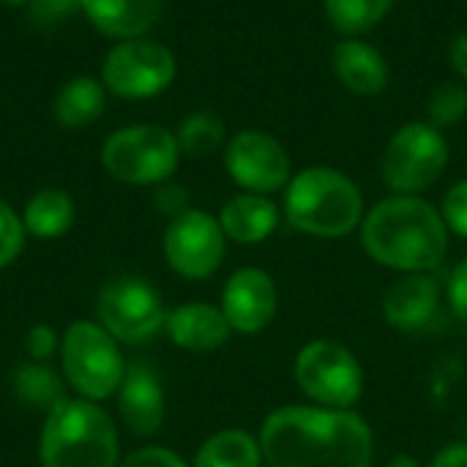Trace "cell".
I'll return each instance as SVG.
<instances>
[{"label": "cell", "instance_id": "cell-20", "mask_svg": "<svg viewBox=\"0 0 467 467\" xmlns=\"http://www.w3.org/2000/svg\"><path fill=\"white\" fill-rule=\"evenodd\" d=\"M107 107V88L96 77H74L68 79L52 101L55 120L63 129H85L101 118Z\"/></svg>", "mask_w": 467, "mask_h": 467}, {"label": "cell", "instance_id": "cell-16", "mask_svg": "<svg viewBox=\"0 0 467 467\" xmlns=\"http://www.w3.org/2000/svg\"><path fill=\"white\" fill-rule=\"evenodd\" d=\"M331 71L342 82L345 90L364 96V99L386 93L391 82V68H389L386 55L375 44L358 36H345L342 41L334 44Z\"/></svg>", "mask_w": 467, "mask_h": 467}, {"label": "cell", "instance_id": "cell-8", "mask_svg": "<svg viewBox=\"0 0 467 467\" xmlns=\"http://www.w3.org/2000/svg\"><path fill=\"white\" fill-rule=\"evenodd\" d=\"M298 391L320 408L356 410L364 397V367L358 356L337 339H312L293 358Z\"/></svg>", "mask_w": 467, "mask_h": 467}, {"label": "cell", "instance_id": "cell-17", "mask_svg": "<svg viewBox=\"0 0 467 467\" xmlns=\"http://www.w3.org/2000/svg\"><path fill=\"white\" fill-rule=\"evenodd\" d=\"M164 334L181 350L213 353L230 342L233 328L219 306L205 304V301H189L167 312Z\"/></svg>", "mask_w": 467, "mask_h": 467}, {"label": "cell", "instance_id": "cell-37", "mask_svg": "<svg viewBox=\"0 0 467 467\" xmlns=\"http://www.w3.org/2000/svg\"><path fill=\"white\" fill-rule=\"evenodd\" d=\"M3 5H8V8H19V5H27V0H0Z\"/></svg>", "mask_w": 467, "mask_h": 467}, {"label": "cell", "instance_id": "cell-4", "mask_svg": "<svg viewBox=\"0 0 467 467\" xmlns=\"http://www.w3.org/2000/svg\"><path fill=\"white\" fill-rule=\"evenodd\" d=\"M41 467H118L120 441L99 402L66 397L49 413L38 438Z\"/></svg>", "mask_w": 467, "mask_h": 467}, {"label": "cell", "instance_id": "cell-23", "mask_svg": "<svg viewBox=\"0 0 467 467\" xmlns=\"http://www.w3.org/2000/svg\"><path fill=\"white\" fill-rule=\"evenodd\" d=\"M397 5V0H323L326 19L342 36H364L375 30Z\"/></svg>", "mask_w": 467, "mask_h": 467}, {"label": "cell", "instance_id": "cell-26", "mask_svg": "<svg viewBox=\"0 0 467 467\" xmlns=\"http://www.w3.org/2000/svg\"><path fill=\"white\" fill-rule=\"evenodd\" d=\"M467 115V85L460 79H449L441 82L430 99H427V123H432L435 129L446 131L457 123H462Z\"/></svg>", "mask_w": 467, "mask_h": 467}, {"label": "cell", "instance_id": "cell-29", "mask_svg": "<svg viewBox=\"0 0 467 467\" xmlns=\"http://www.w3.org/2000/svg\"><path fill=\"white\" fill-rule=\"evenodd\" d=\"M79 11V0H27V16L36 25H57Z\"/></svg>", "mask_w": 467, "mask_h": 467}, {"label": "cell", "instance_id": "cell-2", "mask_svg": "<svg viewBox=\"0 0 467 467\" xmlns=\"http://www.w3.org/2000/svg\"><path fill=\"white\" fill-rule=\"evenodd\" d=\"M358 235L367 257L397 274L438 271L451 241L441 208L421 194L383 197L367 211Z\"/></svg>", "mask_w": 467, "mask_h": 467}, {"label": "cell", "instance_id": "cell-7", "mask_svg": "<svg viewBox=\"0 0 467 467\" xmlns=\"http://www.w3.org/2000/svg\"><path fill=\"white\" fill-rule=\"evenodd\" d=\"M451 159L449 140L427 120L400 126L380 156V178L391 194H424L432 189Z\"/></svg>", "mask_w": 467, "mask_h": 467}, {"label": "cell", "instance_id": "cell-32", "mask_svg": "<svg viewBox=\"0 0 467 467\" xmlns=\"http://www.w3.org/2000/svg\"><path fill=\"white\" fill-rule=\"evenodd\" d=\"M446 304L457 320L467 323V254L446 279Z\"/></svg>", "mask_w": 467, "mask_h": 467}, {"label": "cell", "instance_id": "cell-14", "mask_svg": "<svg viewBox=\"0 0 467 467\" xmlns=\"http://www.w3.org/2000/svg\"><path fill=\"white\" fill-rule=\"evenodd\" d=\"M441 304L443 290L432 274H400V279L386 287L380 312L391 328L416 334L438 317Z\"/></svg>", "mask_w": 467, "mask_h": 467}, {"label": "cell", "instance_id": "cell-28", "mask_svg": "<svg viewBox=\"0 0 467 467\" xmlns=\"http://www.w3.org/2000/svg\"><path fill=\"white\" fill-rule=\"evenodd\" d=\"M441 216L449 227V233L467 241V178L451 183L441 200Z\"/></svg>", "mask_w": 467, "mask_h": 467}, {"label": "cell", "instance_id": "cell-24", "mask_svg": "<svg viewBox=\"0 0 467 467\" xmlns=\"http://www.w3.org/2000/svg\"><path fill=\"white\" fill-rule=\"evenodd\" d=\"M175 140L183 156L205 159L227 145V129L224 120L213 112H192L178 123Z\"/></svg>", "mask_w": 467, "mask_h": 467}, {"label": "cell", "instance_id": "cell-12", "mask_svg": "<svg viewBox=\"0 0 467 467\" xmlns=\"http://www.w3.org/2000/svg\"><path fill=\"white\" fill-rule=\"evenodd\" d=\"M224 170L241 192L271 197L290 183L293 159L274 134L244 129L224 145Z\"/></svg>", "mask_w": 467, "mask_h": 467}, {"label": "cell", "instance_id": "cell-31", "mask_svg": "<svg viewBox=\"0 0 467 467\" xmlns=\"http://www.w3.org/2000/svg\"><path fill=\"white\" fill-rule=\"evenodd\" d=\"M153 205L156 211L164 216V219H178L183 216L186 211H192V202H189V192L181 186V183H159L156 186V194H153Z\"/></svg>", "mask_w": 467, "mask_h": 467}, {"label": "cell", "instance_id": "cell-21", "mask_svg": "<svg viewBox=\"0 0 467 467\" xmlns=\"http://www.w3.org/2000/svg\"><path fill=\"white\" fill-rule=\"evenodd\" d=\"M77 208L68 192L63 189H41L36 192L25 211H22V224L27 235L41 238V241H55L66 235L74 224Z\"/></svg>", "mask_w": 467, "mask_h": 467}, {"label": "cell", "instance_id": "cell-1", "mask_svg": "<svg viewBox=\"0 0 467 467\" xmlns=\"http://www.w3.org/2000/svg\"><path fill=\"white\" fill-rule=\"evenodd\" d=\"M265 467H372L375 432L358 410L285 405L260 427Z\"/></svg>", "mask_w": 467, "mask_h": 467}, {"label": "cell", "instance_id": "cell-34", "mask_svg": "<svg viewBox=\"0 0 467 467\" xmlns=\"http://www.w3.org/2000/svg\"><path fill=\"white\" fill-rule=\"evenodd\" d=\"M427 467H467V441H454L449 446H443Z\"/></svg>", "mask_w": 467, "mask_h": 467}, {"label": "cell", "instance_id": "cell-10", "mask_svg": "<svg viewBox=\"0 0 467 467\" xmlns=\"http://www.w3.org/2000/svg\"><path fill=\"white\" fill-rule=\"evenodd\" d=\"M99 323L120 342V345H142L150 342L159 331H164L167 309L153 285L137 276H118L107 282L96 301Z\"/></svg>", "mask_w": 467, "mask_h": 467}, {"label": "cell", "instance_id": "cell-6", "mask_svg": "<svg viewBox=\"0 0 467 467\" xmlns=\"http://www.w3.org/2000/svg\"><path fill=\"white\" fill-rule=\"evenodd\" d=\"M181 156L175 131L159 123L123 126L101 145V167L109 178L129 186L167 183L175 175Z\"/></svg>", "mask_w": 467, "mask_h": 467}, {"label": "cell", "instance_id": "cell-11", "mask_svg": "<svg viewBox=\"0 0 467 467\" xmlns=\"http://www.w3.org/2000/svg\"><path fill=\"white\" fill-rule=\"evenodd\" d=\"M161 252L167 265L181 279L202 282L222 268L227 254V235L213 213L192 208L183 216L167 222Z\"/></svg>", "mask_w": 467, "mask_h": 467}, {"label": "cell", "instance_id": "cell-27", "mask_svg": "<svg viewBox=\"0 0 467 467\" xmlns=\"http://www.w3.org/2000/svg\"><path fill=\"white\" fill-rule=\"evenodd\" d=\"M25 224L22 216L0 197V271L8 268L25 249Z\"/></svg>", "mask_w": 467, "mask_h": 467}, {"label": "cell", "instance_id": "cell-36", "mask_svg": "<svg viewBox=\"0 0 467 467\" xmlns=\"http://www.w3.org/2000/svg\"><path fill=\"white\" fill-rule=\"evenodd\" d=\"M386 467H424L416 457H410V454H397V457H391L389 460V465Z\"/></svg>", "mask_w": 467, "mask_h": 467}, {"label": "cell", "instance_id": "cell-13", "mask_svg": "<svg viewBox=\"0 0 467 467\" xmlns=\"http://www.w3.org/2000/svg\"><path fill=\"white\" fill-rule=\"evenodd\" d=\"M219 309L224 312L233 334H244V337L263 334L274 323L279 309V293L274 276L257 265H244L233 271L222 287Z\"/></svg>", "mask_w": 467, "mask_h": 467}, {"label": "cell", "instance_id": "cell-19", "mask_svg": "<svg viewBox=\"0 0 467 467\" xmlns=\"http://www.w3.org/2000/svg\"><path fill=\"white\" fill-rule=\"evenodd\" d=\"M164 0H79L88 22L118 41L145 36L161 16Z\"/></svg>", "mask_w": 467, "mask_h": 467}, {"label": "cell", "instance_id": "cell-9", "mask_svg": "<svg viewBox=\"0 0 467 467\" xmlns=\"http://www.w3.org/2000/svg\"><path fill=\"white\" fill-rule=\"evenodd\" d=\"M178 74V60L172 49L153 38H126L118 41L101 63V85L129 101L153 99L164 93Z\"/></svg>", "mask_w": 467, "mask_h": 467}, {"label": "cell", "instance_id": "cell-5", "mask_svg": "<svg viewBox=\"0 0 467 467\" xmlns=\"http://www.w3.org/2000/svg\"><path fill=\"white\" fill-rule=\"evenodd\" d=\"M60 364L66 383L90 402H104L118 394L126 378L120 342L93 320H77L60 339Z\"/></svg>", "mask_w": 467, "mask_h": 467}, {"label": "cell", "instance_id": "cell-3", "mask_svg": "<svg viewBox=\"0 0 467 467\" xmlns=\"http://www.w3.org/2000/svg\"><path fill=\"white\" fill-rule=\"evenodd\" d=\"M367 216L361 186L342 170L312 164L293 172L282 192V219L312 238H348Z\"/></svg>", "mask_w": 467, "mask_h": 467}, {"label": "cell", "instance_id": "cell-30", "mask_svg": "<svg viewBox=\"0 0 467 467\" xmlns=\"http://www.w3.org/2000/svg\"><path fill=\"white\" fill-rule=\"evenodd\" d=\"M118 467H192L181 454H175L172 449L164 446H142L137 451H131L129 457H123Z\"/></svg>", "mask_w": 467, "mask_h": 467}, {"label": "cell", "instance_id": "cell-18", "mask_svg": "<svg viewBox=\"0 0 467 467\" xmlns=\"http://www.w3.org/2000/svg\"><path fill=\"white\" fill-rule=\"evenodd\" d=\"M219 224L227 241L241 246H254L268 241L282 224V205H276L265 194L241 192L230 197L219 211Z\"/></svg>", "mask_w": 467, "mask_h": 467}, {"label": "cell", "instance_id": "cell-25", "mask_svg": "<svg viewBox=\"0 0 467 467\" xmlns=\"http://www.w3.org/2000/svg\"><path fill=\"white\" fill-rule=\"evenodd\" d=\"M14 394L36 408V410H44L49 413L57 402L66 400V391H63V380L57 372H52L47 364H22L16 372H14Z\"/></svg>", "mask_w": 467, "mask_h": 467}, {"label": "cell", "instance_id": "cell-22", "mask_svg": "<svg viewBox=\"0 0 467 467\" xmlns=\"http://www.w3.org/2000/svg\"><path fill=\"white\" fill-rule=\"evenodd\" d=\"M192 467H265L260 438L246 430H219L202 441Z\"/></svg>", "mask_w": 467, "mask_h": 467}, {"label": "cell", "instance_id": "cell-15", "mask_svg": "<svg viewBox=\"0 0 467 467\" xmlns=\"http://www.w3.org/2000/svg\"><path fill=\"white\" fill-rule=\"evenodd\" d=\"M118 413L123 427L134 438H153L167 419V400L161 380L142 364L126 367V378L118 389Z\"/></svg>", "mask_w": 467, "mask_h": 467}, {"label": "cell", "instance_id": "cell-35", "mask_svg": "<svg viewBox=\"0 0 467 467\" xmlns=\"http://www.w3.org/2000/svg\"><path fill=\"white\" fill-rule=\"evenodd\" d=\"M449 57H451V66H454V71H457V79L467 85V30L465 33H460V36L451 41Z\"/></svg>", "mask_w": 467, "mask_h": 467}, {"label": "cell", "instance_id": "cell-33", "mask_svg": "<svg viewBox=\"0 0 467 467\" xmlns=\"http://www.w3.org/2000/svg\"><path fill=\"white\" fill-rule=\"evenodd\" d=\"M25 350L33 361L44 364L47 358H52L60 350V337L49 326H33L25 337Z\"/></svg>", "mask_w": 467, "mask_h": 467}]
</instances>
